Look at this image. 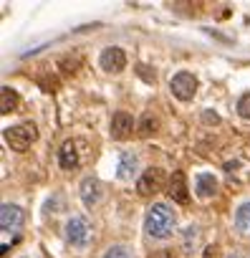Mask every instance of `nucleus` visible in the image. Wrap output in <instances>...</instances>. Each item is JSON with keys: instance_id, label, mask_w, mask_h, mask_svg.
Wrapping results in <instances>:
<instances>
[{"instance_id": "22", "label": "nucleus", "mask_w": 250, "mask_h": 258, "mask_svg": "<svg viewBox=\"0 0 250 258\" xmlns=\"http://www.w3.org/2000/svg\"><path fill=\"white\" fill-rule=\"evenodd\" d=\"M154 258H175V253L172 250H159V255H154Z\"/></svg>"}, {"instance_id": "3", "label": "nucleus", "mask_w": 250, "mask_h": 258, "mask_svg": "<svg viewBox=\"0 0 250 258\" xmlns=\"http://www.w3.org/2000/svg\"><path fill=\"white\" fill-rule=\"evenodd\" d=\"M170 89H172V94H175L180 101H190V99L195 96V91H197V79H195L190 71H180V74L172 76Z\"/></svg>"}, {"instance_id": "16", "label": "nucleus", "mask_w": 250, "mask_h": 258, "mask_svg": "<svg viewBox=\"0 0 250 258\" xmlns=\"http://www.w3.org/2000/svg\"><path fill=\"white\" fill-rule=\"evenodd\" d=\"M157 129H159V121H157V116H152V114L147 111V114L142 116V121H139V132L147 137V135H154Z\"/></svg>"}, {"instance_id": "1", "label": "nucleus", "mask_w": 250, "mask_h": 258, "mask_svg": "<svg viewBox=\"0 0 250 258\" xmlns=\"http://www.w3.org/2000/svg\"><path fill=\"white\" fill-rule=\"evenodd\" d=\"M175 225H177V220H175V213H172V208L170 205H164V203H154L149 210H147V218H144V233L149 235V238H170L172 233H175Z\"/></svg>"}, {"instance_id": "7", "label": "nucleus", "mask_w": 250, "mask_h": 258, "mask_svg": "<svg viewBox=\"0 0 250 258\" xmlns=\"http://www.w3.org/2000/svg\"><path fill=\"white\" fill-rule=\"evenodd\" d=\"M132 129H134V119H132V114H127V111H116V114L111 116V135H114V140L129 137V135H132Z\"/></svg>"}, {"instance_id": "21", "label": "nucleus", "mask_w": 250, "mask_h": 258, "mask_svg": "<svg viewBox=\"0 0 250 258\" xmlns=\"http://www.w3.org/2000/svg\"><path fill=\"white\" fill-rule=\"evenodd\" d=\"M205 258H217V245H207L205 248Z\"/></svg>"}, {"instance_id": "19", "label": "nucleus", "mask_w": 250, "mask_h": 258, "mask_svg": "<svg viewBox=\"0 0 250 258\" xmlns=\"http://www.w3.org/2000/svg\"><path fill=\"white\" fill-rule=\"evenodd\" d=\"M237 111L242 119H250V94H242L240 101H237Z\"/></svg>"}, {"instance_id": "12", "label": "nucleus", "mask_w": 250, "mask_h": 258, "mask_svg": "<svg viewBox=\"0 0 250 258\" xmlns=\"http://www.w3.org/2000/svg\"><path fill=\"white\" fill-rule=\"evenodd\" d=\"M195 192H197L200 198H212V195L217 192V180H215L210 172H200V175L195 177Z\"/></svg>"}, {"instance_id": "23", "label": "nucleus", "mask_w": 250, "mask_h": 258, "mask_svg": "<svg viewBox=\"0 0 250 258\" xmlns=\"http://www.w3.org/2000/svg\"><path fill=\"white\" fill-rule=\"evenodd\" d=\"M227 258H240V253H230V255H227Z\"/></svg>"}, {"instance_id": "2", "label": "nucleus", "mask_w": 250, "mask_h": 258, "mask_svg": "<svg viewBox=\"0 0 250 258\" xmlns=\"http://www.w3.org/2000/svg\"><path fill=\"white\" fill-rule=\"evenodd\" d=\"M36 137H38V129L31 121H23V124H16V126L6 129V142L16 152H26L36 142Z\"/></svg>"}, {"instance_id": "11", "label": "nucleus", "mask_w": 250, "mask_h": 258, "mask_svg": "<svg viewBox=\"0 0 250 258\" xmlns=\"http://www.w3.org/2000/svg\"><path fill=\"white\" fill-rule=\"evenodd\" d=\"M137 167H139V157H137L134 152H121L119 167H116V172H119L121 180H129V177L137 172Z\"/></svg>"}, {"instance_id": "4", "label": "nucleus", "mask_w": 250, "mask_h": 258, "mask_svg": "<svg viewBox=\"0 0 250 258\" xmlns=\"http://www.w3.org/2000/svg\"><path fill=\"white\" fill-rule=\"evenodd\" d=\"M164 187V170L159 167H149L142 172V177L137 180V192L139 195H157Z\"/></svg>"}, {"instance_id": "17", "label": "nucleus", "mask_w": 250, "mask_h": 258, "mask_svg": "<svg viewBox=\"0 0 250 258\" xmlns=\"http://www.w3.org/2000/svg\"><path fill=\"white\" fill-rule=\"evenodd\" d=\"M104 258H132V250L127 245H111Z\"/></svg>"}, {"instance_id": "13", "label": "nucleus", "mask_w": 250, "mask_h": 258, "mask_svg": "<svg viewBox=\"0 0 250 258\" xmlns=\"http://www.w3.org/2000/svg\"><path fill=\"white\" fill-rule=\"evenodd\" d=\"M58 165H61L63 170H73V167H78V152H76V145H73L71 140L61 145V152H58Z\"/></svg>"}, {"instance_id": "18", "label": "nucleus", "mask_w": 250, "mask_h": 258, "mask_svg": "<svg viewBox=\"0 0 250 258\" xmlns=\"http://www.w3.org/2000/svg\"><path fill=\"white\" fill-rule=\"evenodd\" d=\"M78 66H81V58H78V56H73V58H63V61H61V69H63L66 74H76Z\"/></svg>"}, {"instance_id": "20", "label": "nucleus", "mask_w": 250, "mask_h": 258, "mask_svg": "<svg viewBox=\"0 0 250 258\" xmlns=\"http://www.w3.org/2000/svg\"><path fill=\"white\" fill-rule=\"evenodd\" d=\"M137 71H139V76H142L144 81H154V74H149L147 66H137Z\"/></svg>"}, {"instance_id": "5", "label": "nucleus", "mask_w": 250, "mask_h": 258, "mask_svg": "<svg viewBox=\"0 0 250 258\" xmlns=\"http://www.w3.org/2000/svg\"><path fill=\"white\" fill-rule=\"evenodd\" d=\"M66 238H68V243H73V245H86L89 243V238H91V228H89V220L86 218H71L68 223H66Z\"/></svg>"}, {"instance_id": "14", "label": "nucleus", "mask_w": 250, "mask_h": 258, "mask_svg": "<svg viewBox=\"0 0 250 258\" xmlns=\"http://www.w3.org/2000/svg\"><path fill=\"white\" fill-rule=\"evenodd\" d=\"M235 230L240 235H250V203H242L235 213Z\"/></svg>"}, {"instance_id": "8", "label": "nucleus", "mask_w": 250, "mask_h": 258, "mask_svg": "<svg viewBox=\"0 0 250 258\" xmlns=\"http://www.w3.org/2000/svg\"><path fill=\"white\" fill-rule=\"evenodd\" d=\"M101 192H104V187L96 177H84L81 180V200H84L86 208H94L101 200Z\"/></svg>"}, {"instance_id": "10", "label": "nucleus", "mask_w": 250, "mask_h": 258, "mask_svg": "<svg viewBox=\"0 0 250 258\" xmlns=\"http://www.w3.org/2000/svg\"><path fill=\"white\" fill-rule=\"evenodd\" d=\"M170 195H172V200L175 203H180V205H185L187 200H190V195H187V177H185V172H172V177H170Z\"/></svg>"}, {"instance_id": "6", "label": "nucleus", "mask_w": 250, "mask_h": 258, "mask_svg": "<svg viewBox=\"0 0 250 258\" xmlns=\"http://www.w3.org/2000/svg\"><path fill=\"white\" fill-rule=\"evenodd\" d=\"M99 63H101L104 71H109V74H119V71H124V66H127V53H124L121 48H116V46L104 48L101 56H99Z\"/></svg>"}, {"instance_id": "9", "label": "nucleus", "mask_w": 250, "mask_h": 258, "mask_svg": "<svg viewBox=\"0 0 250 258\" xmlns=\"http://www.w3.org/2000/svg\"><path fill=\"white\" fill-rule=\"evenodd\" d=\"M21 223H23V210H21L18 205L6 203L3 208H0V228H3L6 233H8V230H16Z\"/></svg>"}, {"instance_id": "15", "label": "nucleus", "mask_w": 250, "mask_h": 258, "mask_svg": "<svg viewBox=\"0 0 250 258\" xmlns=\"http://www.w3.org/2000/svg\"><path fill=\"white\" fill-rule=\"evenodd\" d=\"M16 106H18V94L11 86H3V91H0V111L11 114Z\"/></svg>"}]
</instances>
